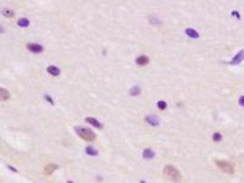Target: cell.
I'll list each match as a JSON object with an SVG mask.
<instances>
[{"instance_id": "6da1fadb", "label": "cell", "mask_w": 244, "mask_h": 183, "mask_svg": "<svg viewBox=\"0 0 244 183\" xmlns=\"http://www.w3.org/2000/svg\"><path fill=\"white\" fill-rule=\"evenodd\" d=\"M75 132L81 138H83V140H86V141L91 142V141H94L95 139V134L91 129H88V128L76 126L75 127Z\"/></svg>"}, {"instance_id": "7a4b0ae2", "label": "cell", "mask_w": 244, "mask_h": 183, "mask_svg": "<svg viewBox=\"0 0 244 183\" xmlns=\"http://www.w3.org/2000/svg\"><path fill=\"white\" fill-rule=\"evenodd\" d=\"M163 174L165 177L172 180H179L181 179V174L178 169L173 165H167L163 168Z\"/></svg>"}, {"instance_id": "3957f363", "label": "cell", "mask_w": 244, "mask_h": 183, "mask_svg": "<svg viewBox=\"0 0 244 183\" xmlns=\"http://www.w3.org/2000/svg\"><path fill=\"white\" fill-rule=\"evenodd\" d=\"M216 164L221 169L223 172L228 174H233L235 169L234 166L227 160H216Z\"/></svg>"}, {"instance_id": "277c9868", "label": "cell", "mask_w": 244, "mask_h": 183, "mask_svg": "<svg viewBox=\"0 0 244 183\" xmlns=\"http://www.w3.org/2000/svg\"><path fill=\"white\" fill-rule=\"evenodd\" d=\"M27 48L33 53H40L43 51V47L37 43H29L27 45Z\"/></svg>"}, {"instance_id": "5b68a950", "label": "cell", "mask_w": 244, "mask_h": 183, "mask_svg": "<svg viewBox=\"0 0 244 183\" xmlns=\"http://www.w3.org/2000/svg\"><path fill=\"white\" fill-rule=\"evenodd\" d=\"M243 60H244V50H240V51L234 56V58L232 59V60L231 62V63L233 64V65L240 64Z\"/></svg>"}, {"instance_id": "8992f818", "label": "cell", "mask_w": 244, "mask_h": 183, "mask_svg": "<svg viewBox=\"0 0 244 183\" xmlns=\"http://www.w3.org/2000/svg\"><path fill=\"white\" fill-rule=\"evenodd\" d=\"M86 121L87 122V123H89L90 125H92L93 126L96 127V128H98V129H101V128H103V126L102 124L100 123V122L94 118V117H86Z\"/></svg>"}, {"instance_id": "52a82bcc", "label": "cell", "mask_w": 244, "mask_h": 183, "mask_svg": "<svg viewBox=\"0 0 244 183\" xmlns=\"http://www.w3.org/2000/svg\"><path fill=\"white\" fill-rule=\"evenodd\" d=\"M149 62H150V59L146 55H141L136 59V63L139 66H144L146 64H148Z\"/></svg>"}, {"instance_id": "ba28073f", "label": "cell", "mask_w": 244, "mask_h": 183, "mask_svg": "<svg viewBox=\"0 0 244 183\" xmlns=\"http://www.w3.org/2000/svg\"><path fill=\"white\" fill-rule=\"evenodd\" d=\"M154 156H155L154 151L151 150V148H145L143 153H142V157L145 159H151V158H154Z\"/></svg>"}, {"instance_id": "9c48e42d", "label": "cell", "mask_w": 244, "mask_h": 183, "mask_svg": "<svg viewBox=\"0 0 244 183\" xmlns=\"http://www.w3.org/2000/svg\"><path fill=\"white\" fill-rule=\"evenodd\" d=\"M185 34L189 38H191V39H198L199 38L198 32L196 29H191V28H188V29H185Z\"/></svg>"}, {"instance_id": "30bf717a", "label": "cell", "mask_w": 244, "mask_h": 183, "mask_svg": "<svg viewBox=\"0 0 244 183\" xmlns=\"http://www.w3.org/2000/svg\"><path fill=\"white\" fill-rule=\"evenodd\" d=\"M47 72L50 73V74H52V76H58L59 74L61 73V71H60V69L58 67H56V66H54V65H52V66H49L48 68H47Z\"/></svg>"}, {"instance_id": "8fae6325", "label": "cell", "mask_w": 244, "mask_h": 183, "mask_svg": "<svg viewBox=\"0 0 244 183\" xmlns=\"http://www.w3.org/2000/svg\"><path fill=\"white\" fill-rule=\"evenodd\" d=\"M10 98V93L8 90L0 87V101H6Z\"/></svg>"}, {"instance_id": "7c38bea8", "label": "cell", "mask_w": 244, "mask_h": 183, "mask_svg": "<svg viewBox=\"0 0 244 183\" xmlns=\"http://www.w3.org/2000/svg\"><path fill=\"white\" fill-rule=\"evenodd\" d=\"M58 168V166L56 165V164H48L46 167H45V173L47 174V175H52L53 172H54V170H56V169Z\"/></svg>"}, {"instance_id": "4fadbf2b", "label": "cell", "mask_w": 244, "mask_h": 183, "mask_svg": "<svg viewBox=\"0 0 244 183\" xmlns=\"http://www.w3.org/2000/svg\"><path fill=\"white\" fill-rule=\"evenodd\" d=\"M146 121H147V123H149L152 126H157L159 125V119L152 116L146 117Z\"/></svg>"}, {"instance_id": "5bb4252c", "label": "cell", "mask_w": 244, "mask_h": 183, "mask_svg": "<svg viewBox=\"0 0 244 183\" xmlns=\"http://www.w3.org/2000/svg\"><path fill=\"white\" fill-rule=\"evenodd\" d=\"M139 93H141V88H139V85L133 86L130 89V92H129V94L132 96H137V95H139Z\"/></svg>"}, {"instance_id": "9a60e30c", "label": "cell", "mask_w": 244, "mask_h": 183, "mask_svg": "<svg viewBox=\"0 0 244 183\" xmlns=\"http://www.w3.org/2000/svg\"><path fill=\"white\" fill-rule=\"evenodd\" d=\"M86 153L89 156H96L98 154V151H97L95 147L89 146V147H86Z\"/></svg>"}, {"instance_id": "2e32d148", "label": "cell", "mask_w": 244, "mask_h": 183, "mask_svg": "<svg viewBox=\"0 0 244 183\" xmlns=\"http://www.w3.org/2000/svg\"><path fill=\"white\" fill-rule=\"evenodd\" d=\"M18 25L19 27H22V28H26V27H28L30 25V21H29V19L26 18H20L18 21Z\"/></svg>"}, {"instance_id": "e0dca14e", "label": "cell", "mask_w": 244, "mask_h": 183, "mask_svg": "<svg viewBox=\"0 0 244 183\" xmlns=\"http://www.w3.org/2000/svg\"><path fill=\"white\" fill-rule=\"evenodd\" d=\"M2 13H3V15L5 17H8V18H12V17L15 16V13H14V11H12L10 9H4L2 11Z\"/></svg>"}, {"instance_id": "ac0fdd59", "label": "cell", "mask_w": 244, "mask_h": 183, "mask_svg": "<svg viewBox=\"0 0 244 183\" xmlns=\"http://www.w3.org/2000/svg\"><path fill=\"white\" fill-rule=\"evenodd\" d=\"M157 106L160 110H164L166 109V107H167V104L165 103L164 101H159L158 102V104H157Z\"/></svg>"}, {"instance_id": "d6986e66", "label": "cell", "mask_w": 244, "mask_h": 183, "mask_svg": "<svg viewBox=\"0 0 244 183\" xmlns=\"http://www.w3.org/2000/svg\"><path fill=\"white\" fill-rule=\"evenodd\" d=\"M221 139H222V135H221L220 133H215V134L213 135V140H214V141L219 142V141H221Z\"/></svg>"}, {"instance_id": "ffe728a7", "label": "cell", "mask_w": 244, "mask_h": 183, "mask_svg": "<svg viewBox=\"0 0 244 183\" xmlns=\"http://www.w3.org/2000/svg\"><path fill=\"white\" fill-rule=\"evenodd\" d=\"M45 98H46V100L49 102V103H51L52 105L54 104V103H53V101H52V97H51V96H49V95H45Z\"/></svg>"}, {"instance_id": "44dd1931", "label": "cell", "mask_w": 244, "mask_h": 183, "mask_svg": "<svg viewBox=\"0 0 244 183\" xmlns=\"http://www.w3.org/2000/svg\"><path fill=\"white\" fill-rule=\"evenodd\" d=\"M239 104L241 106H244V96H240V98L239 99Z\"/></svg>"}, {"instance_id": "7402d4cb", "label": "cell", "mask_w": 244, "mask_h": 183, "mask_svg": "<svg viewBox=\"0 0 244 183\" xmlns=\"http://www.w3.org/2000/svg\"><path fill=\"white\" fill-rule=\"evenodd\" d=\"M231 15H232V16H236V17H238V18H240V14H239V13L237 12V11H233Z\"/></svg>"}, {"instance_id": "603a6c76", "label": "cell", "mask_w": 244, "mask_h": 183, "mask_svg": "<svg viewBox=\"0 0 244 183\" xmlns=\"http://www.w3.org/2000/svg\"><path fill=\"white\" fill-rule=\"evenodd\" d=\"M8 168H9L11 169V170H13V171H15V172H17V171H18V170H17V169H16V168H12V167H10V166H9Z\"/></svg>"}, {"instance_id": "cb8c5ba5", "label": "cell", "mask_w": 244, "mask_h": 183, "mask_svg": "<svg viewBox=\"0 0 244 183\" xmlns=\"http://www.w3.org/2000/svg\"><path fill=\"white\" fill-rule=\"evenodd\" d=\"M0 32H4V29L2 28L1 26H0Z\"/></svg>"}, {"instance_id": "d4e9b609", "label": "cell", "mask_w": 244, "mask_h": 183, "mask_svg": "<svg viewBox=\"0 0 244 183\" xmlns=\"http://www.w3.org/2000/svg\"><path fill=\"white\" fill-rule=\"evenodd\" d=\"M67 183H73V181H68Z\"/></svg>"}]
</instances>
